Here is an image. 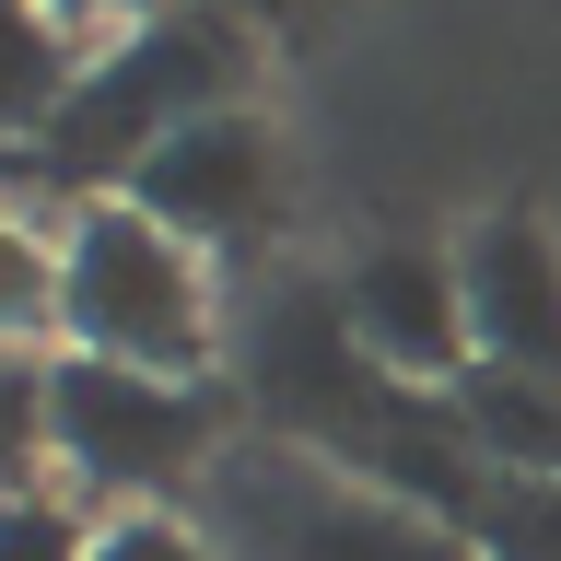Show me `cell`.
Masks as SVG:
<instances>
[{
  "instance_id": "cell-1",
  "label": "cell",
  "mask_w": 561,
  "mask_h": 561,
  "mask_svg": "<svg viewBox=\"0 0 561 561\" xmlns=\"http://www.w3.org/2000/svg\"><path fill=\"white\" fill-rule=\"evenodd\" d=\"M234 375H245L257 421H270L293 456H316V468H340V480H363V491H398V503H421V515H445V526L480 515L491 468H480V445H468V421H456V386L386 375L375 351H363V328H351L340 280L280 270L270 293L245 305Z\"/></svg>"
},
{
  "instance_id": "cell-15",
  "label": "cell",
  "mask_w": 561,
  "mask_h": 561,
  "mask_svg": "<svg viewBox=\"0 0 561 561\" xmlns=\"http://www.w3.org/2000/svg\"><path fill=\"white\" fill-rule=\"evenodd\" d=\"M94 561H210V538H187L175 515H105Z\"/></svg>"
},
{
  "instance_id": "cell-13",
  "label": "cell",
  "mask_w": 561,
  "mask_h": 561,
  "mask_svg": "<svg viewBox=\"0 0 561 561\" xmlns=\"http://www.w3.org/2000/svg\"><path fill=\"white\" fill-rule=\"evenodd\" d=\"M47 456H59V445H47V363L0 351V503H24Z\"/></svg>"
},
{
  "instance_id": "cell-14",
  "label": "cell",
  "mask_w": 561,
  "mask_h": 561,
  "mask_svg": "<svg viewBox=\"0 0 561 561\" xmlns=\"http://www.w3.org/2000/svg\"><path fill=\"white\" fill-rule=\"evenodd\" d=\"M0 561H94V526L59 491H24V503H0Z\"/></svg>"
},
{
  "instance_id": "cell-4",
  "label": "cell",
  "mask_w": 561,
  "mask_h": 561,
  "mask_svg": "<svg viewBox=\"0 0 561 561\" xmlns=\"http://www.w3.org/2000/svg\"><path fill=\"white\" fill-rule=\"evenodd\" d=\"M47 445H59V468L82 491H175L222 445V398L70 351V363H47Z\"/></svg>"
},
{
  "instance_id": "cell-10",
  "label": "cell",
  "mask_w": 561,
  "mask_h": 561,
  "mask_svg": "<svg viewBox=\"0 0 561 561\" xmlns=\"http://www.w3.org/2000/svg\"><path fill=\"white\" fill-rule=\"evenodd\" d=\"M82 82V35L47 0H0V140H35Z\"/></svg>"
},
{
  "instance_id": "cell-12",
  "label": "cell",
  "mask_w": 561,
  "mask_h": 561,
  "mask_svg": "<svg viewBox=\"0 0 561 561\" xmlns=\"http://www.w3.org/2000/svg\"><path fill=\"white\" fill-rule=\"evenodd\" d=\"M35 328H59V257L35 234V210L0 199V351L35 340Z\"/></svg>"
},
{
  "instance_id": "cell-8",
  "label": "cell",
  "mask_w": 561,
  "mask_h": 561,
  "mask_svg": "<svg viewBox=\"0 0 561 561\" xmlns=\"http://www.w3.org/2000/svg\"><path fill=\"white\" fill-rule=\"evenodd\" d=\"M456 280H468V340H480V363L561 386V234L550 222H526V210L480 222V234L456 245Z\"/></svg>"
},
{
  "instance_id": "cell-11",
  "label": "cell",
  "mask_w": 561,
  "mask_h": 561,
  "mask_svg": "<svg viewBox=\"0 0 561 561\" xmlns=\"http://www.w3.org/2000/svg\"><path fill=\"white\" fill-rule=\"evenodd\" d=\"M468 550L480 561H561V480H503L491 468L480 515H468Z\"/></svg>"
},
{
  "instance_id": "cell-7",
  "label": "cell",
  "mask_w": 561,
  "mask_h": 561,
  "mask_svg": "<svg viewBox=\"0 0 561 561\" xmlns=\"http://www.w3.org/2000/svg\"><path fill=\"white\" fill-rule=\"evenodd\" d=\"M340 305H351V328H363V351H375L386 375H410V386H456L480 363V340H468V280H456V257H433V245L351 257Z\"/></svg>"
},
{
  "instance_id": "cell-6",
  "label": "cell",
  "mask_w": 561,
  "mask_h": 561,
  "mask_svg": "<svg viewBox=\"0 0 561 561\" xmlns=\"http://www.w3.org/2000/svg\"><path fill=\"white\" fill-rule=\"evenodd\" d=\"M117 199L152 210V222H164L175 245H199V257H245V245H270V222H280V140H270L257 105H222L199 129H175Z\"/></svg>"
},
{
  "instance_id": "cell-2",
  "label": "cell",
  "mask_w": 561,
  "mask_h": 561,
  "mask_svg": "<svg viewBox=\"0 0 561 561\" xmlns=\"http://www.w3.org/2000/svg\"><path fill=\"white\" fill-rule=\"evenodd\" d=\"M222 105H245V24L234 12H164V24L105 35L82 59L70 105L24 140V164L47 187H129L175 129H199Z\"/></svg>"
},
{
  "instance_id": "cell-16",
  "label": "cell",
  "mask_w": 561,
  "mask_h": 561,
  "mask_svg": "<svg viewBox=\"0 0 561 561\" xmlns=\"http://www.w3.org/2000/svg\"><path fill=\"white\" fill-rule=\"evenodd\" d=\"M47 12H59L70 35H94V24H129V35H140V24H164L175 0H47Z\"/></svg>"
},
{
  "instance_id": "cell-5",
  "label": "cell",
  "mask_w": 561,
  "mask_h": 561,
  "mask_svg": "<svg viewBox=\"0 0 561 561\" xmlns=\"http://www.w3.org/2000/svg\"><path fill=\"white\" fill-rule=\"evenodd\" d=\"M234 515H245V550L257 561H480L468 526L421 515L398 491H363V480H340V468H316L293 445L234 491Z\"/></svg>"
},
{
  "instance_id": "cell-17",
  "label": "cell",
  "mask_w": 561,
  "mask_h": 561,
  "mask_svg": "<svg viewBox=\"0 0 561 561\" xmlns=\"http://www.w3.org/2000/svg\"><path fill=\"white\" fill-rule=\"evenodd\" d=\"M199 12H234L245 24V12H305V0H199Z\"/></svg>"
},
{
  "instance_id": "cell-3",
  "label": "cell",
  "mask_w": 561,
  "mask_h": 561,
  "mask_svg": "<svg viewBox=\"0 0 561 561\" xmlns=\"http://www.w3.org/2000/svg\"><path fill=\"white\" fill-rule=\"evenodd\" d=\"M59 328L94 363H140V375L199 386L210 375V280L199 245H175L152 210L82 199L59 234Z\"/></svg>"
},
{
  "instance_id": "cell-9",
  "label": "cell",
  "mask_w": 561,
  "mask_h": 561,
  "mask_svg": "<svg viewBox=\"0 0 561 561\" xmlns=\"http://www.w3.org/2000/svg\"><path fill=\"white\" fill-rule=\"evenodd\" d=\"M456 421H468L480 468H503V480H561V386L550 375L468 363V375H456Z\"/></svg>"
}]
</instances>
